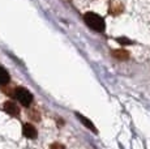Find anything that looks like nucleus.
Wrapping results in <instances>:
<instances>
[{
    "instance_id": "6e6552de",
    "label": "nucleus",
    "mask_w": 150,
    "mask_h": 149,
    "mask_svg": "<svg viewBox=\"0 0 150 149\" xmlns=\"http://www.w3.org/2000/svg\"><path fill=\"white\" fill-rule=\"evenodd\" d=\"M8 82H9V73L0 65V85H7Z\"/></svg>"
},
{
    "instance_id": "f03ea898",
    "label": "nucleus",
    "mask_w": 150,
    "mask_h": 149,
    "mask_svg": "<svg viewBox=\"0 0 150 149\" xmlns=\"http://www.w3.org/2000/svg\"><path fill=\"white\" fill-rule=\"evenodd\" d=\"M14 97H16L17 101H18L22 106H25V107L30 106V104L33 102V94L22 87H18L14 89Z\"/></svg>"
},
{
    "instance_id": "0eeeda50",
    "label": "nucleus",
    "mask_w": 150,
    "mask_h": 149,
    "mask_svg": "<svg viewBox=\"0 0 150 149\" xmlns=\"http://www.w3.org/2000/svg\"><path fill=\"white\" fill-rule=\"evenodd\" d=\"M77 118H79V119H80V120H81V122L83 123V126H85V127H88L89 130H91V131H93L94 133H97V132H98V131H97V128L94 127V124H93V122H91V120L86 119L85 116L80 115V114H77Z\"/></svg>"
},
{
    "instance_id": "39448f33",
    "label": "nucleus",
    "mask_w": 150,
    "mask_h": 149,
    "mask_svg": "<svg viewBox=\"0 0 150 149\" xmlns=\"http://www.w3.org/2000/svg\"><path fill=\"white\" fill-rule=\"evenodd\" d=\"M112 56L116 58L117 60H128L129 59V53L125 50H114L112 51Z\"/></svg>"
},
{
    "instance_id": "7ed1b4c3",
    "label": "nucleus",
    "mask_w": 150,
    "mask_h": 149,
    "mask_svg": "<svg viewBox=\"0 0 150 149\" xmlns=\"http://www.w3.org/2000/svg\"><path fill=\"white\" fill-rule=\"evenodd\" d=\"M22 133H24L25 137H28V139H35L38 132H37V128L34 127L33 124H30V123H25L24 126H22Z\"/></svg>"
},
{
    "instance_id": "20e7f679",
    "label": "nucleus",
    "mask_w": 150,
    "mask_h": 149,
    "mask_svg": "<svg viewBox=\"0 0 150 149\" xmlns=\"http://www.w3.org/2000/svg\"><path fill=\"white\" fill-rule=\"evenodd\" d=\"M4 111L8 113L11 116H18L20 115V109L14 102L12 101H7L4 104Z\"/></svg>"
},
{
    "instance_id": "423d86ee",
    "label": "nucleus",
    "mask_w": 150,
    "mask_h": 149,
    "mask_svg": "<svg viewBox=\"0 0 150 149\" xmlns=\"http://www.w3.org/2000/svg\"><path fill=\"white\" fill-rule=\"evenodd\" d=\"M123 4H120V3H114V4H111L110 5V13L111 15H114V16H117V15H120V13L123 12Z\"/></svg>"
},
{
    "instance_id": "9d476101",
    "label": "nucleus",
    "mask_w": 150,
    "mask_h": 149,
    "mask_svg": "<svg viewBox=\"0 0 150 149\" xmlns=\"http://www.w3.org/2000/svg\"><path fill=\"white\" fill-rule=\"evenodd\" d=\"M117 42H120V43H131V41H127L125 38H119Z\"/></svg>"
},
{
    "instance_id": "1a4fd4ad",
    "label": "nucleus",
    "mask_w": 150,
    "mask_h": 149,
    "mask_svg": "<svg viewBox=\"0 0 150 149\" xmlns=\"http://www.w3.org/2000/svg\"><path fill=\"white\" fill-rule=\"evenodd\" d=\"M50 149H65V147L63 144H60V143H54L50 147Z\"/></svg>"
},
{
    "instance_id": "f257e3e1",
    "label": "nucleus",
    "mask_w": 150,
    "mask_h": 149,
    "mask_svg": "<svg viewBox=\"0 0 150 149\" xmlns=\"http://www.w3.org/2000/svg\"><path fill=\"white\" fill-rule=\"evenodd\" d=\"M83 21L89 28H91L96 31H103L105 30V20L100 16H98L97 13L88 12L83 15Z\"/></svg>"
}]
</instances>
